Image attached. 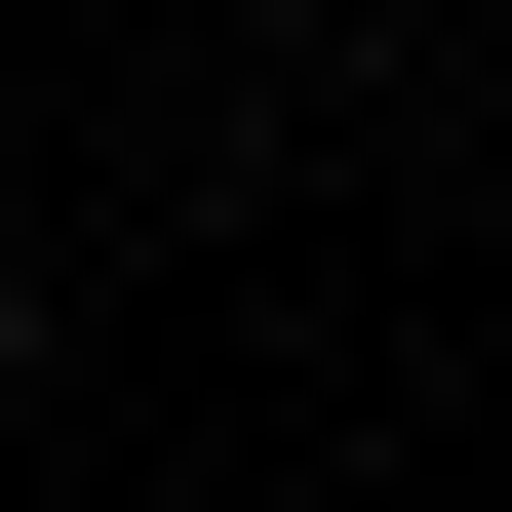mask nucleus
Here are the masks:
<instances>
[{
	"mask_svg": "<svg viewBox=\"0 0 512 512\" xmlns=\"http://www.w3.org/2000/svg\"><path fill=\"white\" fill-rule=\"evenodd\" d=\"M0 394H40V276H0Z\"/></svg>",
	"mask_w": 512,
	"mask_h": 512,
	"instance_id": "1",
	"label": "nucleus"
}]
</instances>
